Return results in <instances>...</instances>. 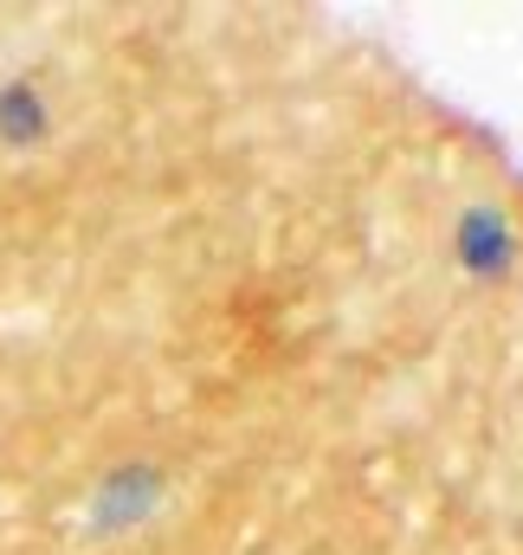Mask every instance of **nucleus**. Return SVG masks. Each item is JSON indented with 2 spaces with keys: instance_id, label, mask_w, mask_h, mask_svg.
Here are the masks:
<instances>
[{
  "instance_id": "f03ea898",
  "label": "nucleus",
  "mask_w": 523,
  "mask_h": 555,
  "mask_svg": "<svg viewBox=\"0 0 523 555\" xmlns=\"http://www.w3.org/2000/svg\"><path fill=\"white\" fill-rule=\"evenodd\" d=\"M0 130H7L13 142H26V137H39V130H46V117H39V98H33L26 85L0 91Z\"/></svg>"
},
{
  "instance_id": "f257e3e1",
  "label": "nucleus",
  "mask_w": 523,
  "mask_h": 555,
  "mask_svg": "<svg viewBox=\"0 0 523 555\" xmlns=\"http://www.w3.org/2000/svg\"><path fill=\"white\" fill-rule=\"evenodd\" d=\"M459 259H465L472 272H505V266H511V233H505V220H498L492 207H472V214H465V227H459Z\"/></svg>"
}]
</instances>
